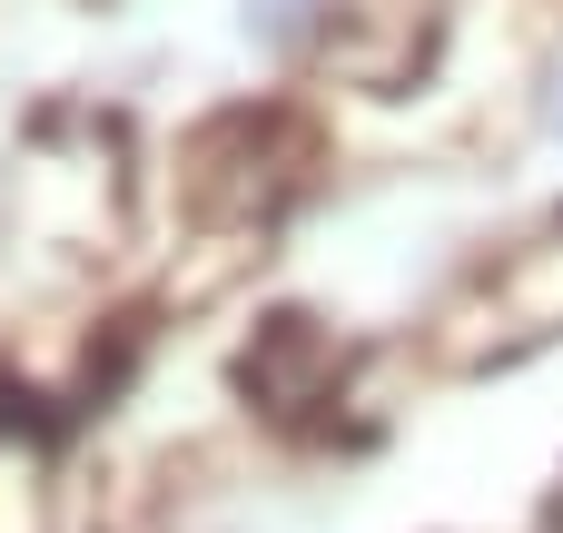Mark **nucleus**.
I'll list each match as a JSON object with an SVG mask.
<instances>
[{"label": "nucleus", "instance_id": "obj_1", "mask_svg": "<svg viewBox=\"0 0 563 533\" xmlns=\"http://www.w3.org/2000/svg\"><path fill=\"white\" fill-rule=\"evenodd\" d=\"M238 386H247L267 415H307V406L336 396V336H327L317 317H267L257 346L238 356Z\"/></svg>", "mask_w": 563, "mask_h": 533}, {"label": "nucleus", "instance_id": "obj_2", "mask_svg": "<svg viewBox=\"0 0 563 533\" xmlns=\"http://www.w3.org/2000/svg\"><path fill=\"white\" fill-rule=\"evenodd\" d=\"M485 317H505V346H534V336H563V227L515 247L495 277H485Z\"/></svg>", "mask_w": 563, "mask_h": 533}, {"label": "nucleus", "instance_id": "obj_3", "mask_svg": "<svg viewBox=\"0 0 563 533\" xmlns=\"http://www.w3.org/2000/svg\"><path fill=\"white\" fill-rule=\"evenodd\" d=\"M0 533H49V475L20 425H0Z\"/></svg>", "mask_w": 563, "mask_h": 533}, {"label": "nucleus", "instance_id": "obj_4", "mask_svg": "<svg viewBox=\"0 0 563 533\" xmlns=\"http://www.w3.org/2000/svg\"><path fill=\"white\" fill-rule=\"evenodd\" d=\"M554 129H563V89H554Z\"/></svg>", "mask_w": 563, "mask_h": 533}]
</instances>
